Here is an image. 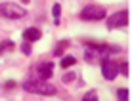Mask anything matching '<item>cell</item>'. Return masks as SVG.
I'll use <instances>...</instances> for the list:
<instances>
[{
  "mask_svg": "<svg viewBox=\"0 0 132 101\" xmlns=\"http://www.w3.org/2000/svg\"><path fill=\"white\" fill-rule=\"evenodd\" d=\"M25 91L29 94H36V95H56V86L48 84V82H42V80H29L23 84Z\"/></svg>",
  "mask_w": 132,
  "mask_h": 101,
  "instance_id": "1",
  "label": "cell"
},
{
  "mask_svg": "<svg viewBox=\"0 0 132 101\" xmlns=\"http://www.w3.org/2000/svg\"><path fill=\"white\" fill-rule=\"evenodd\" d=\"M105 15H107L105 8L98 6V4H88V6H84L79 13V17L82 21H102V19H105Z\"/></svg>",
  "mask_w": 132,
  "mask_h": 101,
  "instance_id": "2",
  "label": "cell"
},
{
  "mask_svg": "<svg viewBox=\"0 0 132 101\" xmlns=\"http://www.w3.org/2000/svg\"><path fill=\"white\" fill-rule=\"evenodd\" d=\"M27 15V10L15 2H2L0 4V17L4 19H21Z\"/></svg>",
  "mask_w": 132,
  "mask_h": 101,
  "instance_id": "3",
  "label": "cell"
},
{
  "mask_svg": "<svg viewBox=\"0 0 132 101\" xmlns=\"http://www.w3.org/2000/svg\"><path fill=\"white\" fill-rule=\"evenodd\" d=\"M128 25V12L126 10H121L117 13L107 17V27L109 29H122V27Z\"/></svg>",
  "mask_w": 132,
  "mask_h": 101,
  "instance_id": "4",
  "label": "cell"
},
{
  "mask_svg": "<svg viewBox=\"0 0 132 101\" xmlns=\"http://www.w3.org/2000/svg\"><path fill=\"white\" fill-rule=\"evenodd\" d=\"M102 75H103L105 80L117 78V75H119V65H117V61H111L109 57H103L102 59Z\"/></svg>",
  "mask_w": 132,
  "mask_h": 101,
  "instance_id": "5",
  "label": "cell"
},
{
  "mask_svg": "<svg viewBox=\"0 0 132 101\" xmlns=\"http://www.w3.org/2000/svg\"><path fill=\"white\" fill-rule=\"evenodd\" d=\"M36 72H38L40 80H48V78H52V75H54V63H52V61H44V63H40V65L36 67Z\"/></svg>",
  "mask_w": 132,
  "mask_h": 101,
  "instance_id": "6",
  "label": "cell"
},
{
  "mask_svg": "<svg viewBox=\"0 0 132 101\" xmlns=\"http://www.w3.org/2000/svg\"><path fill=\"white\" fill-rule=\"evenodd\" d=\"M42 38V33H40V29H36V27H29V29L23 33V40H27V42H36V40Z\"/></svg>",
  "mask_w": 132,
  "mask_h": 101,
  "instance_id": "7",
  "label": "cell"
},
{
  "mask_svg": "<svg viewBox=\"0 0 132 101\" xmlns=\"http://www.w3.org/2000/svg\"><path fill=\"white\" fill-rule=\"evenodd\" d=\"M77 63V59L73 57V56H63L61 57V63H60V67L61 69H69V67H73Z\"/></svg>",
  "mask_w": 132,
  "mask_h": 101,
  "instance_id": "8",
  "label": "cell"
},
{
  "mask_svg": "<svg viewBox=\"0 0 132 101\" xmlns=\"http://www.w3.org/2000/svg\"><path fill=\"white\" fill-rule=\"evenodd\" d=\"M69 46H71L69 40H61V42L56 46V52H54V56H63V52H65V50L69 48Z\"/></svg>",
  "mask_w": 132,
  "mask_h": 101,
  "instance_id": "9",
  "label": "cell"
},
{
  "mask_svg": "<svg viewBox=\"0 0 132 101\" xmlns=\"http://www.w3.org/2000/svg\"><path fill=\"white\" fill-rule=\"evenodd\" d=\"M13 48H15V46H13V42H12V40H6V42H4L2 46H0V53H2L4 50H10V52H12Z\"/></svg>",
  "mask_w": 132,
  "mask_h": 101,
  "instance_id": "10",
  "label": "cell"
},
{
  "mask_svg": "<svg viewBox=\"0 0 132 101\" xmlns=\"http://www.w3.org/2000/svg\"><path fill=\"white\" fill-rule=\"evenodd\" d=\"M117 97L122 99V101H126V99H128V90H126V88H121L119 91H117Z\"/></svg>",
  "mask_w": 132,
  "mask_h": 101,
  "instance_id": "11",
  "label": "cell"
},
{
  "mask_svg": "<svg viewBox=\"0 0 132 101\" xmlns=\"http://www.w3.org/2000/svg\"><path fill=\"white\" fill-rule=\"evenodd\" d=\"M60 13H61V6L60 4H54L52 6V15L56 17V19H60Z\"/></svg>",
  "mask_w": 132,
  "mask_h": 101,
  "instance_id": "12",
  "label": "cell"
},
{
  "mask_svg": "<svg viewBox=\"0 0 132 101\" xmlns=\"http://www.w3.org/2000/svg\"><path fill=\"white\" fill-rule=\"evenodd\" d=\"M21 52H23L25 56H29V53H31V42L23 40V44H21Z\"/></svg>",
  "mask_w": 132,
  "mask_h": 101,
  "instance_id": "13",
  "label": "cell"
},
{
  "mask_svg": "<svg viewBox=\"0 0 132 101\" xmlns=\"http://www.w3.org/2000/svg\"><path fill=\"white\" fill-rule=\"evenodd\" d=\"M75 80V75H73V72H65V75H63V82H73Z\"/></svg>",
  "mask_w": 132,
  "mask_h": 101,
  "instance_id": "14",
  "label": "cell"
},
{
  "mask_svg": "<svg viewBox=\"0 0 132 101\" xmlns=\"http://www.w3.org/2000/svg\"><path fill=\"white\" fill-rule=\"evenodd\" d=\"M119 69H121V72H122L125 76H128V65H126V63H121Z\"/></svg>",
  "mask_w": 132,
  "mask_h": 101,
  "instance_id": "15",
  "label": "cell"
},
{
  "mask_svg": "<svg viewBox=\"0 0 132 101\" xmlns=\"http://www.w3.org/2000/svg\"><path fill=\"white\" fill-rule=\"evenodd\" d=\"M4 88H6V90H13V88H15V82H13V80L6 82V84H4Z\"/></svg>",
  "mask_w": 132,
  "mask_h": 101,
  "instance_id": "16",
  "label": "cell"
},
{
  "mask_svg": "<svg viewBox=\"0 0 132 101\" xmlns=\"http://www.w3.org/2000/svg\"><path fill=\"white\" fill-rule=\"evenodd\" d=\"M94 97H96V94H94V91H90V94L84 95V99H94Z\"/></svg>",
  "mask_w": 132,
  "mask_h": 101,
  "instance_id": "17",
  "label": "cell"
},
{
  "mask_svg": "<svg viewBox=\"0 0 132 101\" xmlns=\"http://www.w3.org/2000/svg\"><path fill=\"white\" fill-rule=\"evenodd\" d=\"M21 2H25V4H29V2H31V0H21Z\"/></svg>",
  "mask_w": 132,
  "mask_h": 101,
  "instance_id": "18",
  "label": "cell"
}]
</instances>
